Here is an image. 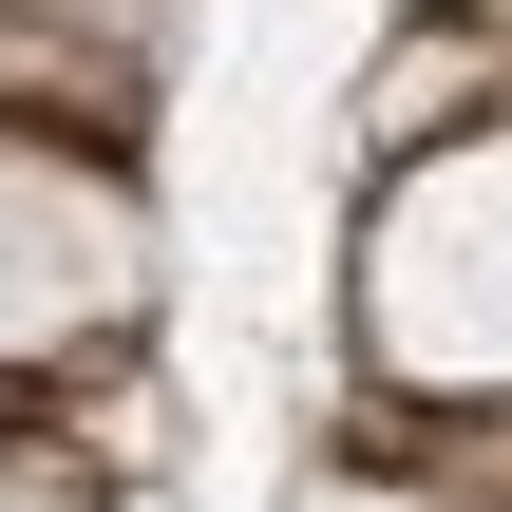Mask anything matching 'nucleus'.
I'll list each match as a JSON object with an SVG mask.
<instances>
[{
    "mask_svg": "<svg viewBox=\"0 0 512 512\" xmlns=\"http://www.w3.org/2000/svg\"><path fill=\"white\" fill-rule=\"evenodd\" d=\"M342 323H361V380L399 418L512 399V133H418V171L361 209Z\"/></svg>",
    "mask_w": 512,
    "mask_h": 512,
    "instance_id": "1",
    "label": "nucleus"
},
{
    "mask_svg": "<svg viewBox=\"0 0 512 512\" xmlns=\"http://www.w3.org/2000/svg\"><path fill=\"white\" fill-rule=\"evenodd\" d=\"M133 323H152V190L95 133L0 114V380L133 361Z\"/></svg>",
    "mask_w": 512,
    "mask_h": 512,
    "instance_id": "2",
    "label": "nucleus"
},
{
    "mask_svg": "<svg viewBox=\"0 0 512 512\" xmlns=\"http://www.w3.org/2000/svg\"><path fill=\"white\" fill-rule=\"evenodd\" d=\"M0 512H114V494H95V475H76L38 418H0Z\"/></svg>",
    "mask_w": 512,
    "mask_h": 512,
    "instance_id": "3",
    "label": "nucleus"
},
{
    "mask_svg": "<svg viewBox=\"0 0 512 512\" xmlns=\"http://www.w3.org/2000/svg\"><path fill=\"white\" fill-rule=\"evenodd\" d=\"M285 512H437V494H418V475L380 456V475H304V494H285Z\"/></svg>",
    "mask_w": 512,
    "mask_h": 512,
    "instance_id": "4",
    "label": "nucleus"
}]
</instances>
